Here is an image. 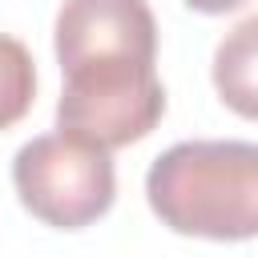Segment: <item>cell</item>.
<instances>
[{"mask_svg": "<svg viewBox=\"0 0 258 258\" xmlns=\"http://www.w3.org/2000/svg\"><path fill=\"white\" fill-rule=\"evenodd\" d=\"M165 113V89L145 60H97L64 73L56 101V129L97 145L121 149L157 129Z\"/></svg>", "mask_w": 258, "mask_h": 258, "instance_id": "3", "label": "cell"}, {"mask_svg": "<svg viewBox=\"0 0 258 258\" xmlns=\"http://www.w3.org/2000/svg\"><path fill=\"white\" fill-rule=\"evenodd\" d=\"M20 206L52 230H81L109 214L117 198V169L109 149H97L64 129L32 137L12 161Z\"/></svg>", "mask_w": 258, "mask_h": 258, "instance_id": "2", "label": "cell"}, {"mask_svg": "<svg viewBox=\"0 0 258 258\" xmlns=\"http://www.w3.org/2000/svg\"><path fill=\"white\" fill-rule=\"evenodd\" d=\"M194 12H210V16H218V12H234V8H242L246 0H185Z\"/></svg>", "mask_w": 258, "mask_h": 258, "instance_id": "7", "label": "cell"}, {"mask_svg": "<svg viewBox=\"0 0 258 258\" xmlns=\"http://www.w3.org/2000/svg\"><path fill=\"white\" fill-rule=\"evenodd\" d=\"M36 101V64H32V52L0 32V133L12 129Z\"/></svg>", "mask_w": 258, "mask_h": 258, "instance_id": "6", "label": "cell"}, {"mask_svg": "<svg viewBox=\"0 0 258 258\" xmlns=\"http://www.w3.org/2000/svg\"><path fill=\"white\" fill-rule=\"evenodd\" d=\"M60 73L97 60L157 64V20L145 0H64L56 12Z\"/></svg>", "mask_w": 258, "mask_h": 258, "instance_id": "4", "label": "cell"}, {"mask_svg": "<svg viewBox=\"0 0 258 258\" xmlns=\"http://www.w3.org/2000/svg\"><path fill=\"white\" fill-rule=\"evenodd\" d=\"M145 198L173 234L210 242L258 238V145L177 141L149 165Z\"/></svg>", "mask_w": 258, "mask_h": 258, "instance_id": "1", "label": "cell"}, {"mask_svg": "<svg viewBox=\"0 0 258 258\" xmlns=\"http://www.w3.org/2000/svg\"><path fill=\"white\" fill-rule=\"evenodd\" d=\"M214 89L226 109L258 121V16L238 20L214 48Z\"/></svg>", "mask_w": 258, "mask_h": 258, "instance_id": "5", "label": "cell"}]
</instances>
